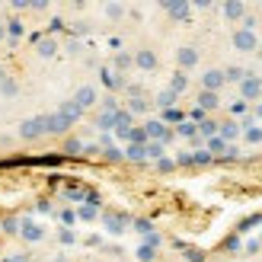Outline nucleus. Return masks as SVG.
Here are the masks:
<instances>
[{
  "mask_svg": "<svg viewBox=\"0 0 262 262\" xmlns=\"http://www.w3.org/2000/svg\"><path fill=\"white\" fill-rule=\"evenodd\" d=\"M4 230L7 233H19V221L16 217H4Z\"/></svg>",
  "mask_w": 262,
  "mask_h": 262,
  "instance_id": "obj_9",
  "label": "nucleus"
},
{
  "mask_svg": "<svg viewBox=\"0 0 262 262\" xmlns=\"http://www.w3.org/2000/svg\"><path fill=\"white\" fill-rule=\"evenodd\" d=\"M19 237L26 243H38V240L45 237V227H38L35 221H19Z\"/></svg>",
  "mask_w": 262,
  "mask_h": 262,
  "instance_id": "obj_2",
  "label": "nucleus"
},
{
  "mask_svg": "<svg viewBox=\"0 0 262 262\" xmlns=\"http://www.w3.org/2000/svg\"><path fill=\"white\" fill-rule=\"evenodd\" d=\"M19 32H23V26H19L16 19H10V23H7V35H10V38H16Z\"/></svg>",
  "mask_w": 262,
  "mask_h": 262,
  "instance_id": "obj_10",
  "label": "nucleus"
},
{
  "mask_svg": "<svg viewBox=\"0 0 262 262\" xmlns=\"http://www.w3.org/2000/svg\"><path fill=\"white\" fill-rule=\"evenodd\" d=\"M7 77H10V74H7L4 68H0V83H4V80H7Z\"/></svg>",
  "mask_w": 262,
  "mask_h": 262,
  "instance_id": "obj_17",
  "label": "nucleus"
},
{
  "mask_svg": "<svg viewBox=\"0 0 262 262\" xmlns=\"http://www.w3.org/2000/svg\"><path fill=\"white\" fill-rule=\"evenodd\" d=\"M138 61L144 64V68H154V55H150V51H144V55H138Z\"/></svg>",
  "mask_w": 262,
  "mask_h": 262,
  "instance_id": "obj_13",
  "label": "nucleus"
},
{
  "mask_svg": "<svg viewBox=\"0 0 262 262\" xmlns=\"http://www.w3.org/2000/svg\"><path fill=\"white\" fill-rule=\"evenodd\" d=\"M93 99H96V93H93V90H86V86H83L80 93H77V99H74V102H77V106L83 109V106H90V102H93Z\"/></svg>",
  "mask_w": 262,
  "mask_h": 262,
  "instance_id": "obj_7",
  "label": "nucleus"
},
{
  "mask_svg": "<svg viewBox=\"0 0 262 262\" xmlns=\"http://www.w3.org/2000/svg\"><path fill=\"white\" fill-rule=\"evenodd\" d=\"M243 90H246V96H256V90H259V86H256V83H253V80H250V83H246V86H243Z\"/></svg>",
  "mask_w": 262,
  "mask_h": 262,
  "instance_id": "obj_16",
  "label": "nucleus"
},
{
  "mask_svg": "<svg viewBox=\"0 0 262 262\" xmlns=\"http://www.w3.org/2000/svg\"><path fill=\"white\" fill-rule=\"evenodd\" d=\"M205 83H208V86H221V74H217V71H211V74L205 77Z\"/></svg>",
  "mask_w": 262,
  "mask_h": 262,
  "instance_id": "obj_12",
  "label": "nucleus"
},
{
  "mask_svg": "<svg viewBox=\"0 0 262 262\" xmlns=\"http://www.w3.org/2000/svg\"><path fill=\"white\" fill-rule=\"evenodd\" d=\"M71 128V122L64 115H48V135H64Z\"/></svg>",
  "mask_w": 262,
  "mask_h": 262,
  "instance_id": "obj_3",
  "label": "nucleus"
},
{
  "mask_svg": "<svg viewBox=\"0 0 262 262\" xmlns=\"http://www.w3.org/2000/svg\"><path fill=\"white\" fill-rule=\"evenodd\" d=\"M35 51L42 58H51V55H55V42H51V38H42V42H35Z\"/></svg>",
  "mask_w": 262,
  "mask_h": 262,
  "instance_id": "obj_5",
  "label": "nucleus"
},
{
  "mask_svg": "<svg viewBox=\"0 0 262 262\" xmlns=\"http://www.w3.org/2000/svg\"><path fill=\"white\" fill-rule=\"evenodd\" d=\"M237 45H240V48H253V35H250V32H240V35H237Z\"/></svg>",
  "mask_w": 262,
  "mask_h": 262,
  "instance_id": "obj_11",
  "label": "nucleus"
},
{
  "mask_svg": "<svg viewBox=\"0 0 262 262\" xmlns=\"http://www.w3.org/2000/svg\"><path fill=\"white\" fill-rule=\"evenodd\" d=\"M202 102H205V106H208V109H211V106H214V102H217V99H214L211 93H205V96H202Z\"/></svg>",
  "mask_w": 262,
  "mask_h": 262,
  "instance_id": "obj_15",
  "label": "nucleus"
},
{
  "mask_svg": "<svg viewBox=\"0 0 262 262\" xmlns=\"http://www.w3.org/2000/svg\"><path fill=\"white\" fill-rule=\"evenodd\" d=\"M0 93H4L7 99H13V96H16V93H19V83H16V80H13V77H7V80H4V83H0Z\"/></svg>",
  "mask_w": 262,
  "mask_h": 262,
  "instance_id": "obj_4",
  "label": "nucleus"
},
{
  "mask_svg": "<svg viewBox=\"0 0 262 262\" xmlns=\"http://www.w3.org/2000/svg\"><path fill=\"white\" fill-rule=\"evenodd\" d=\"M4 262H29V256H26V253H13V256H7Z\"/></svg>",
  "mask_w": 262,
  "mask_h": 262,
  "instance_id": "obj_14",
  "label": "nucleus"
},
{
  "mask_svg": "<svg viewBox=\"0 0 262 262\" xmlns=\"http://www.w3.org/2000/svg\"><path fill=\"white\" fill-rule=\"evenodd\" d=\"M58 115H64V119H68V122H74L77 115H80V106H77V102H64Z\"/></svg>",
  "mask_w": 262,
  "mask_h": 262,
  "instance_id": "obj_6",
  "label": "nucleus"
},
{
  "mask_svg": "<svg viewBox=\"0 0 262 262\" xmlns=\"http://www.w3.org/2000/svg\"><path fill=\"white\" fill-rule=\"evenodd\" d=\"M42 135H48V119H45V115H38V119H26L19 125V138L23 141H35Z\"/></svg>",
  "mask_w": 262,
  "mask_h": 262,
  "instance_id": "obj_1",
  "label": "nucleus"
},
{
  "mask_svg": "<svg viewBox=\"0 0 262 262\" xmlns=\"http://www.w3.org/2000/svg\"><path fill=\"white\" fill-rule=\"evenodd\" d=\"M195 58H199V55H195L192 48H182V51H179V61H182V64H195Z\"/></svg>",
  "mask_w": 262,
  "mask_h": 262,
  "instance_id": "obj_8",
  "label": "nucleus"
}]
</instances>
